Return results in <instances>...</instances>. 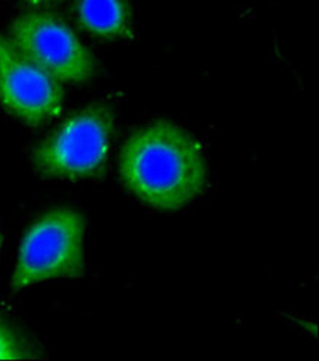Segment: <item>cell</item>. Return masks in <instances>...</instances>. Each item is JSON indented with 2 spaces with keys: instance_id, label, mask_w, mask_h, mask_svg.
<instances>
[{
  "instance_id": "obj_6",
  "label": "cell",
  "mask_w": 319,
  "mask_h": 361,
  "mask_svg": "<svg viewBox=\"0 0 319 361\" xmlns=\"http://www.w3.org/2000/svg\"><path fill=\"white\" fill-rule=\"evenodd\" d=\"M78 25L89 35L104 40L132 36V6L130 0H75Z\"/></svg>"
},
{
  "instance_id": "obj_5",
  "label": "cell",
  "mask_w": 319,
  "mask_h": 361,
  "mask_svg": "<svg viewBox=\"0 0 319 361\" xmlns=\"http://www.w3.org/2000/svg\"><path fill=\"white\" fill-rule=\"evenodd\" d=\"M0 104L27 126L39 127L56 118L63 106L61 81L23 55L0 35Z\"/></svg>"
},
{
  "instance_id": "obj_4",
  "label": "cell",
  "mask_w": 319,
  "mask_h": 361,
  "mask_svg": "<svg viewBox=\"0 0 319 361\" xmlns=\"http://www.w3.org/2000/svg\"><path fill=\"white\" fill-rule=\"evenodd\" d=\"M9 39L30 61L61 83L82 85L96 74V59L58 15L25 11L12 21Z\"/></svg>"
},
{
  "instance_id": "obj_8",
  "label": "cell",
  "mask_w": 319,
  "mask_h": 361,
  "mask_svg": "<svg viewBox=\"0 0 319 361\" xmlns=\"http://www.w3.org/2000/svg\"><path fill=\"white\" fill-rule=\"evenodd\" d=\"M23 2H27L31 6H36V8H42V6H49V5H55L61 0H23Z\"/></svg>"
},
{
  "instance_id": "obj_3",
  "label": "cell",
  "mask_w": 319,
  "mask_h": 361,
  "mask_svg": "<svg viewBox=\"0 0 319 361\" xmlns=\"http://www.w3.org/2000/svg\"><path fill=\"white\" fill-rule=\"evenodd\" d=\"M86 219L70 207L46 211L27 228L11 279L18 292L58 279L80 277L86 273L84 254Z\"/></svg>"
},
{
  "instance_id": "obj_7",
  "label": "cell",
  "mask_w": 319,
  "mask_h": 361,
  "mask_svg": "<svg viewBox=\"0 0 319 361\" xmlns=\"http://www.w3.org/2000/svg\"><path fill=\"white\" fill-rule=\"evenodd\" d=\"M42 354L20 329L0 319V361L36 360Z\"/></svg>"
},
{
  "instance_id": "obj_2",
  "label": "cell",
  "mask_w": 319,
  "mask_h": 361,
  "mask_svg": "<svg viewBox=\"0 0 319 361\" xmlns=\"http://www.w3.org/2000/svg\"><path fill=\"white\" fill-rule=\"evenodd\" d=\"M115 135L113 109L94 102L73 114L31 152L35 170L44 178L87 180L102 177Z\"/></svg>"
},
{
  "instance_id": "obj_1",
  "label": "cell",
  "mask_w": 319,
  "mask_h": 361,
  "mask_svg": "<svg viewBox=\"0 0 319 361\" xmlns=\"http://www.w3.org/2000/svg\"><path fill=\"white\" fill-rule=\"evenodd\" d=\"M123 185L158 211L187 207L208 188L209 171L199 142L175 123L158 120L128 137L120 154Z\"/></svg>"
},
{
  "instance_id": "obj_9",
  "label": "cell",
  "mask_w": 319,
  "mask_h": 361,
  "mask_svg": "<svg viewBox=\"0 0 319 361\" xmlns=\"http://www.w3.org/2000/svg\"><path fill=\"white\" fill-rule=\"evenodd\" d=\"M2 243H4V238L0 235V250H2Z\"/></svg>"
}]
</instances>
